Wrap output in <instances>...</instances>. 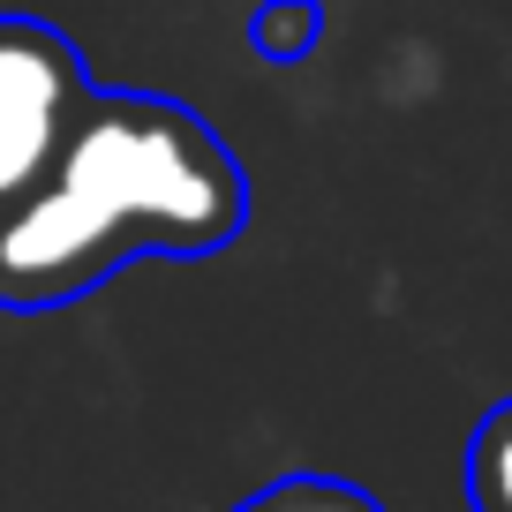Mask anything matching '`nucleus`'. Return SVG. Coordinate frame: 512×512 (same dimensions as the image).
<instances>
[{
  "label": "nucleus",
  "mask_w": 512,
  "mask_h": 512,
  "mask_svg": "<svg viewBox=\"0 0 512 512\" xmlns=\"http://www.w3.org/2000/svg\"><path fill=\"white\" fill-rule=\"evenodd\" d=\"M241 226L249 174L204 113L166 91H91L46 181L0 211V309H68L136 256H211Z\"/></svg>",
  "instance_id": "1"
},
{
  "label": "nucleus",
  "mask_w": 512,
  "mask_h": 512,
  "mask_svg": "<svg viewBox=\"0 0 512 512\" xmlns=\"http://www.w3.org/2000/svg\"><path fill=\"white\" fill-rule=\"evenodd\" d=\"M91 91L98 83L68 31L38 16H0V211L46 181Z\"/></svg>",
  "instance_id": "2"
},
{
  "label": "nucleus",
  "mask_w": 512,
  "mask_h": 512,
  "mask_svg": "<svg viewBox=\"0 0 512 512\" xmlns=\"http://www.w3.org/2000/svg\"><path fill=\"white\" fill-rule=\"evenodd\" d=\"M467 505L512 512V400H497L467 437Z\"/></svg>",
  "instance_id": "3"
},
{
  "label": "nucleus",
  "mask_w": 512,
  "mask_h": 512,
  "mask_svg": "<svg viewBox=\"0 0 512 512\" xmlns=\"http://www.w3.org/2000/svg\"><path fill=\"white\" fill-rule=\"evenodd\" d=\"M317 38H324V0H264L249 16V46H256V61H272V68L309 61Z\"/></svg>",
  "instance_id": "4"
},
{
  "label": "nucleus",
  "mask_w": 512,
  "mask_h": 512,
  "mask_svg": "<svg viewBox=\"0 0 512 512\" xmlns=\"http://www.w3.org/2000/svg\"><path fill=\"white\" fill-rule=\"evenodd\" d=\"M234 512H384V505L339 475H279L264 490H249Z\"/></svg>",
  "instance_id": "5"
}]
</instances>
